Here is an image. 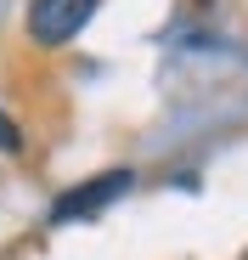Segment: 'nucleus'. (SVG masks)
I'll list each match as a JSON object with an SVG mask.
<instances>
[{
	"label": "nucleus",
	"instance_id": "obj_3",
	"mask_svg": "<svg viewBox=\"0 0 248 260\" xmlns=\"http://www.w3.org/2000/svg\"><path fill=\"white\" fill-rule=\"evenodd\" d=\"M17 147H23V130H17L6 113H0V153H17Z\"/></svg>",
	"mask_w": 248,
	"mask_h": 260
},
{
	"label": "nucleus",
	"instance_id": "obj_1",
	"mask_svg": "<svg viewBox=\"0 0 248 260\" xmlns=\"http://www.w3.org/2000/svg\"><path fill=\"white\" fill-rule=\"evenodd\" d=\"M130 170H107V176H91V181H79L68 192H57L51 204V226H73V221H91V215H102L107 204H118L124 192H130Z\"/></svg>",
	"mask_w": 248,
	"mask_h": 260
},
{
	"label": "nucleus",
	"instance_id": "obj_2",
	"mask_svg": "<svg viewBox=\"0 0 248 260\" xmlns=\"http://www.w3.org/2000/svg\"><path fill=\"white\" fill-rule=\"evenodd\" d=\"M102 0H34L28 6V40L34 46H68V40L96 17Z\"/></svg>",
	"mask_w": 248,
	"mask_h": 260
}]
</instances>
